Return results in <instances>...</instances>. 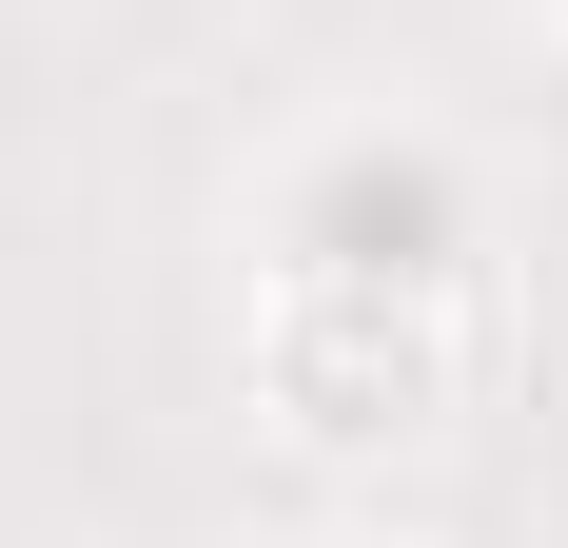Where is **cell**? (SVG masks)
<instances>
[{"instance_id": "1", "label": "cell", "mask_w": 568, "mask_h": 548, "mask_svg": "<svg viewBox=\"0 0 568 548\" xmlns=\"http://www.w3.org/2000/svg\"><path fill=\"white\" fill-rule=\"evenodd\" d=\"M314 274L334 294H412V274H452V176L432 158H353L314 196Z\"/></svg>"}]
</instances>
